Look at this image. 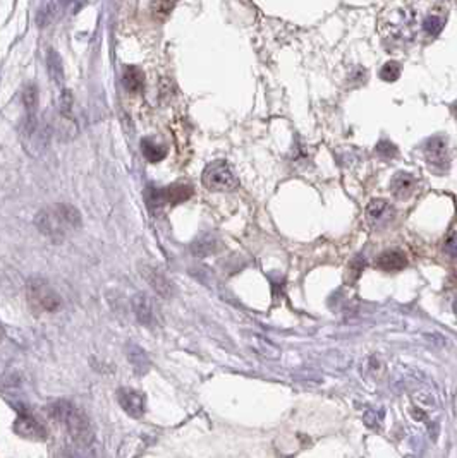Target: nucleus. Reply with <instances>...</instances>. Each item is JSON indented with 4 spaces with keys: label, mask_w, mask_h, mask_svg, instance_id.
<instances>
[{
    "label": "nucleus",
    "mask_w": 457,
    "mask_h": 458,
    "mask_svg": "<svg viewBox=\"0 0 457 458\" xmlns=\"http://www.w3.org/2000/svg\"><path fill=\"white\" fill-rule=\"evenodd\" d=\"M133 311H135L136 319L142 325L152 326L155 323V311H153V301L146 294H138L133 297Z\"/></svg>",
    "instance_id": "13"
},
{
    "label": "nucleus",
    "mask_w": 457,
    "mask_h": 458,
    "mask_svg": "<svg viewBox=\"0 0 457 458\" xmlns=\"http://www.w3.org/2000/svg\"><path fill=\"white\" fill-rule=\"evenodd\" d=\"M418 30H420L418 10L406 0H393L378 17V31L390 43H413L418 37Z\"/></svg>",
    "instance_id": "1"
},
{
    "label": "nucleus",
    "mask_w": 457,
    "mask_h": 458,
    "mask_svg": "<svg viewBox=\"0 0 457 458\" xmlns=\"http://www.w3.org/2000/svg\"><path fill=\"white\" fill-rule=\"evenodd\" d=\"M142 273L143 277H145V280L148 281L150 287H152L160 297L171 299L172 295H174V285H172V281L168 280L162 271H158L157 268L143 266Z\"/></svg>",
    "instance_id": "11"
},
{
    "label": "nucleus",
    "mask_w": 457,
    "mask_h": 458,
    "mask_svg": "<svg viewBox=\"0 0 457 458\" xmlns=\"http://www.w3.org/2000/svg\"><path fill=\"white\" fill-rule=\"evenodd\" d=\"M367 223L373 230H382L389 227L396 218V208L385 199H373L367 206Z\"/></svg>",
    "instance_id": "7"
},
{
    "label": "nucleus",
    "mask_w": 457,
    "mask_h": 458,
    "mask_svg": "<svg viewBox=\"0 0 457 458\" xmlns=\"http://www.w3.org/2000/svg\"><path fill=\"white\" fill-rule=\"evenodd\" d=\"M447 16H449V7L444 6V3H435L430 10H428L427 17L423 21V30L425 37L428 40H434L440 34V31L444 30L445 23H447Z\"/></svg>",
    "instance_id": "8"
},
{
    "label": "nucleus",
    "mask_w": 457,
    "mask_h": 458,
    "mask_svg": "<svg viewBox=\"0 0 457 458\" xmlns=\"http://www.w3.org/2000/svg\"><path fill=\"white\" fill-rule=\"evenodd\" d=\"M425 158L428 167L437 174H445L451 167V151L445 136H434L425 143Z\"/></svg>",
    "instance_id": "6"
},
{
    "label": "nucleus",
    "mask_w": 457,
    "mask_h": 458,
    "mask_svg": "<svg viewBox=\"0 0 457 458\" xmlns=\"http://www.w3.org/2000/svg\"><path fill=\"white\" fill-rule=\"evenodd\" d=\"M400 70H402V66H400L399 62L390 61V62H387V64L382 66L380 77L383 81H387V83H393V81L399 79Z\"/></svg>",
    "instance_id": "20"
},
{
    "label": "nucleus",
    "mask_w": 457,
    "mask_h": 458,
    "mask_svg": "<svg viewBox=\"0 0 457 458\" xmlns=\"http://www.w3.org/2000/svg\"><path fill=\"white\" fill-rule=\"evenodd\" d=\"M456 316H457V302H456Z\"/></svg>",
    "instance_id": "28"
},
{
    "label": "nucleus",
    "mask_w": 457,
    "mask_h": 458,
    "mask_svg": "<svg viewBox=\"0 0 457 458\" xmlns=\"http://www.w3.org/2000/svg\"><path fill=\"white\" fill-rule=\"evenodd\" d=\"M122 84L129 93H142L145 86V74L138 67H126L122 74Z\"/></svg>",
    "instance_id": "16"
},
{
    "label": "nucleus",
    "mask_w": 457,
    "mask_h": 458,
    "mask_svg": "<svg viewBox=\"0 0 457 458\" xmlns=\"http://www.w3.org/2000/svg\"><path fill=\"white\" fill-rule=\"evenodd\" d=\"M28 302L37 312H57L62 309V297L43 278H31L26 287Z\"/></svg>",
    "instance_id": "4"
},
{
    "label": "nucleus",
    "mask_w": 457,
    "mask_h": 458,
    "mask_svg": "<svg viewBox=\"0 0 457 458\" xmlns=\"http://www.w3.org/2000/svg\"><path fill=\"white\" fill-rule=\"evenodd\" d=\"M202 181L203 186L212 192H232L239 186L237 175L226 161H213L206 165Z\"/></svg>",
    "instance_id": "5"
},
{
    "label": "nucleus",
    "mask_w": 457,
    "mask_h": 458,
    "mask_svg": "<svg viewBox=\"0 0 457 458\" xmlns=\"http://www.w3.org/2000/svg\"><path fill=\"white\" fill-rule=\"evenodd\" d=\"M23 101H24V107H26V114H35V110H37V105H38V91H37V86H35V84H28V86L24 88Z\"/></svg>",
    "instance_id": "21"
},
{
    "label": "nucleus",
    "mask_w": 457,
    "mask_h": 458,
    "mask_svg": "<svg viewBox=\"0 0 457 458\" xmlns=\"http://www.w3.org/2000/svg\"><path fill=\"white\" fill-rule=\"evenodd\" d=\"M390 191L397 199H409L416 191V179L407 172H397L392 177V182H390Z\"/></svg>",
    "instance_id": "12"
},
{
    "label": "nucleus",
    "mask_w": 457,
    "mask_h": 458,
    "mask_svg": "<svg viewBox=\"0 0 457 458\" xmlns=\"http://www.w3.org/2000/svg\"><path fill=\"white\" fill-rule=\"evenodd\" d=\"M47 64H48V72H50L52 79H54L57 84L64 83V69H62V61H61V57H59L57 52L50 50V54H48V59H47Z\"/></svg>",
    "instance_id": "19"
},
{
    "label": "nucleus",
    "mask_w": 457,
    "mask_h": 458,
    "mask_svg": "<svg viewBox=\"0 0 457 458\" xmlns=\"http://www.w3.org/2000/svg\"><path fill=\"white\" fill-rule=\"evenodd\" d=\"M14 431L19 436H23V438L33 439V441H41V439L47 438V431H45L43 424H40L30 414H19V417L14 422Z\"/></svg>",
    "instance_id": "10"
},
{
    "label": "nucleus",
    "mask_w": 457,
    "mask_h": 458,
    "mask_svg": "<svg viewBox=\"0 0 457 458\" xmlns=\"http://www.w3.org/2000/svg\"><path fill=\"white\" fill-rule=\"evenodd\" d=\"M217 239H213L212 235H202V237H198L195 241V244L191 246V251L195 256H200V258H203V256H210L213 255V252L217 251Z\"/></svg>",
    "instance_id": "18"
},
{
    "label": "nucleus",
    "mask_w": 457,
    "mask_h": 458,
    "mask_svg": "<svg viewBox=\"0 0 457 458\" xmlns=\"http://www.w3.org/2000/svg\"><path fill=\"white\" fill-rule=\"evenodd\" d=\"M142 151L145 155V158L152 163H157V161H162L165 157H167V146L158 141L152 139V137H145L142 141Z\"/></svg>",
    "instance_id": "17"
},
{
    "label": "nucleus",
    "mask_w": 457,
    "mask_h": 458,
    "mask_svg": "<svg viewBox=\"0 0 457 458\" xmlns=\"http://www.w3.org/2000/svg\"><path fill=\"white\" fill-rule=\"evenodd\" d=\"M377 153L382 155V157H385V158H392V157H396V155H397V148L393 146L390 141L383 139V141H380V143H378Z\"/></svg>",
    "instance_id": "24"
},
{
    "label": "nucleus",
    "mask_w": 457,
    "mask_h": 458,
    "mask_svg": "<svg viewBox=\"0 0 457 458\" xmlns=\"http://www.w3.org/2000/svg\"><path fill=\"white\" fill-rule=\"evenodd\" d=\"M407 264V258L400 251H385L377 258V266L383 271H399L404 270Z\"/></svg>",
    "instance_id": "14"
},
{
    "label": "nucleus",
    "mask_w": 457,
    "mask_h": 458,
    "mask_svg": "<svg viewBox=\"0 0 457 458\" xmlns=\"http://www.w3.org/2000/svg\"><path fill=\"white\" fill-rule=\"evenodd\" d=\"M71 108H72V97H71V91L64 90L62 91V97H61V112L64 117H69L71 115Z\"/></svg>",
    "instance_id": "25"
},
{
    "label": "nucleus",
    "mask_w": 457,
    "mask_h": 458,
    "mask_svg": "<svg viewBox=\"0 0 457 458\" xmlns=\"http://www.w3.org/2000/svg\"><path fill=\"white\" fill-rule=\"evenodd\" d=\"M129 361H131V364L135 366L139 372L148 369V359H146V354L142 350V347H131V350H129Z\"/></svg>",
    "instance_id": "22"
},
{
    "label": "nucleus",
    "mask_w": 457,
    "mask_h": 458,
    "mask_svg": "<svg viewBox=\"0 0 457 458\" xmlns=\"http://www.w3.org/2000/svg\"><path fill=\"white\" fill-rule=\"evenodd\" d=\"M454 114H456V117H457V103L454 105Z\"/></svg>",
    "instance_id": "27"
},
{
    "label": "nucleus",
    "mask_w": 457,
    "mask_h": 458,
    "mask_svg": "<svg viewBox=\"0 0 457 458\" xmlns=\"http://www.w3.org/2000/svg\"><path fill=\"white\" fill-rule=\"evenodd\" d=\"M48 417L62 424L71 436L72 441L81 446H90L93 443V429H91L90 419L86 417L81 408H77L72 401L57 400L52 401L47 407Z\"/></svg>",
    "instance_id": "2"
},
{
    "label": "nucleus",
    "mask_w": 457,
    "mask_h": 458,
    "mask_svg": "<svg viewBox=\"0 0 457 458\" xmlns=\"http://www.w3.org/2000/svg\"><path fill=\"white\" fill-rule=\"evenodd\" d=\"M445 252H447L451 258H457V234H452L451 237L445 242Z\"/></svg>",
    "instance_id": "26"
},
{
    "label": "nucleus",
    "mask_w": 457,
    "mask_h": 458,
    "mask_svg": "<svg viewBox=\"0 0 457 458\" xmlns=\"http://www.w3.org/2000/svg\"><path fill=\"white\" fill-rule=\"evenodd\" d=\"M35 225L52 242H62L69 230L81 227V215L71 204L61 203L40 211L35 218Z\"/></svg>",
    "instance_id": "3"
},
{
    "label": "nucleus",
    "mask_w": 457,
    "mask_h": 458,
    "mask_svg": "<svg viewBox=\"0 0 457 458\" xmlns=\"http://www.w3.org/2000/svg\"><path fill=\"white\" fill-rule=\"evenodd\" d=\"M162 192H164L165 203L179 204L193 196V188L189 184H184V182H177V184L168 186L167 189H162Z\"/></svg>",
    "instance_id": "15"
},
{
    "label": "nucleus",
    "mask_w": 457,
    "mask_h": 458,
    "mask_svg": "<svg viewBox=\"0 0 457 458\" xmlns=\"http://www.w3.org/2000/svg\"><path fill=\"white\" fill-rule=\"evenodd\" d=\"M179 0H153V12L158 17H167L174 10Z\"/></svg>",
    "instance_id": "23"
},
{
    "label": "nucleus",
    "mask_w": 457,
    "mask_h": 458,
    "mask_svg": "<svg viewBox=\"0 0 457 458\" xmlns=\"http://www.w3.org/2000/svg\"><path fill=\"white\" fill-rule=\"evenodd\" d=\"M117 401L122 410L133 419H142L145 414V398L133 388H119Z\"/></svg>",
    "instance_id": "9"
}]
</instances>
